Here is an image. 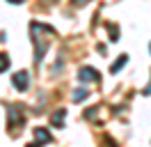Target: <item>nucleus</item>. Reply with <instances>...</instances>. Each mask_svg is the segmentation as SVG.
I'll list each match as a JSON object with an SVG mask.
<instances>
[{"mask_svg":"<svg viewBox=\"0 0 151 147\" xmlns=\"http://www.w3.org/2000/svg\"><path fill=\"white\" fill-rule=\"evenodd\" d=\"M7 115H9V119H7L9 127H21V124L25 122V117H23V113H21L19 106H9V108H7Z\"/></svg>","mask_w":151,"mask_h":147,"instance_id":"nucleus-1","label":"nucleus"},{"mask_svg":"<svg viewBox=\"0 0 151 147\" xmlns=\"http://www.w3.org/2000/svg\"><path fill=\"white\" fill-rule=\"evenodd\" d=\"M12 83H14V87L16 90H28V85H30V76L28 71H19V74H14V78H12Z\"/></svg>","mask_w":151,"mask_h":147,"instance_id":"nucleus-2","label":"nucleus"},{"mask_svg":"<svg viewBox=\"0 0 151 147\" xmlns=\"http://www.w3.org/2000/svg\"><path fill=\"white\" fill-rule=\"evenodd\" d=\"M78 78L83 83H89V81H99V74H96V69H92V67H83L80 71H78Z\"/></svg>","mask_w":151,"mask_h":147,"instance_id":"nucleus-3","label":"nucleus"},{"mask_svg":"<svg viewBox=\"0 0 151 147\" xmlns=\"http://www.w3.org/2000/svg\"><path fill=\"white\" fill-rule=\"evenodd\" d=\"M35 138H37V143H50V140H53V136L48 133L46 129H37V131H35Z\"/></svg>","mask_w":151,"mask_h":147,"instance_id":"nucleus-4","label":"nucleus"},{"mask_svg":"<svg viewBox=\"0 0 151 147\" xmlns=\"http://www.w3.org/2000/svg\"><path fill=\"white\" fill-rule=\"evenodd\" d=\"M87 97H89V90H85V87H78V90H73V94H71L73 101H85Z\"/></svg>","mask_w":151,"mask_h":147,"instance_id":"nucleus-5","label":"nucleus"},{"mask_svg":"<svg viewBox=\"0 0 151 147\" xmlns=\"http://www.w3.org/2000/svg\"><path fill=\"white\" fill-rule=\"evenodd\" d=\"M64 115H66V110L62 108V110H57V113H53V124H57V127H62V122H64Z\"/></svg>","mask_w":151,"mask_h":147,"instance_id":"nucleus-6","label":"nucleus"},{"mask_svg":"<svg viewBox=\"0 0 151 147\" xmlns=\"http://www.w3.org/2000/svg\"><path fill=\"white\" fill-rule=\"evenodd\" d=\"M126 62H128V55H122V57H119V60H117V62L112 64V69H110V71H112V74H117V71H119V69H122V67H124Z\"/></svg>","mask_w":151,"mask_h":147,"instance_id":"nucleus-7","label":"nucleus"},{"mask_svg":"<svg viewBox=\"0 0 151 147\" xmlns=\"http://www.w3.org/2000/svg\"><path fill=\"white\" fill-rule=\"evenodd\" d=\"M108 32H110V39H112V41H117V39H119V28H117V25L108 23Z\"/></svg>","mask_w":151,"mask_h":147,"instance_id":"nucleus-8","label":"nucleus"},{"mask_svg":"<svg viewBox=\"0 0 151 147\" xmlns=\"http://www.w3.org/2000/svg\"><path fill=\"white\" fill-rule=\"evenodd\" d=\"M7 67H9V57H7V55L2 53V55H0V71H5Z\"/></svg>","mask_w":151,"mask_h":147,"instance_id":"nucleus-9","label":"nucleus"},{"mask_svg":"<svg viewBox=\"0 0 151 147\" xmlns=\"http://www.w3.org/2000/svg\"><path fill=\"white\" fill-rule=\"evenodd\" d=\"M71 2H73L76 7H83V5H87V2H89V0H71Z\"/></svg>","mask_w":151,"mask_h":147,"instance_id":"nucleus-10","label":"nucleus"},{"mask_svg":"<svg viewBox=\"0 0 151 147\" xmlns=\"http://www.w3.org/2000/svg\"><path fill=\"white\" fill-rule=\"evenodd\" d=\"M7 2H12V5H21L23 0H7Z\"/></svg>","mask_w":151,"mask_h":147,"instance_id":"nucleus-11","label":"nucleus"},{"mask_svg":"<svg viewBox=\"0 0 151 147\" xmlns=\"http://www.w3.org/2000/svg\"><path fill=\"white\" fill-rule=\"evenodd\" d=\"M144 94H151V85H147V90H144Z\"/></svg>","mask_w":151,"mask_h":147,"instance_id":"nucleus-12","label":"nucleus"},{"mask_svg":"<svg viewBox=\"0 0 151 147\" xmlns=\"http://www.w3.org/2000/svg\"><path fill=\"white\" fill-rule=\"evenodd\" d=\"M149 51H151V44H149Z\"/></svg>","mask_w":151,"mask_h":147,"instance_id":"nucleus-13","label":"nucleus"}]
</instances>
